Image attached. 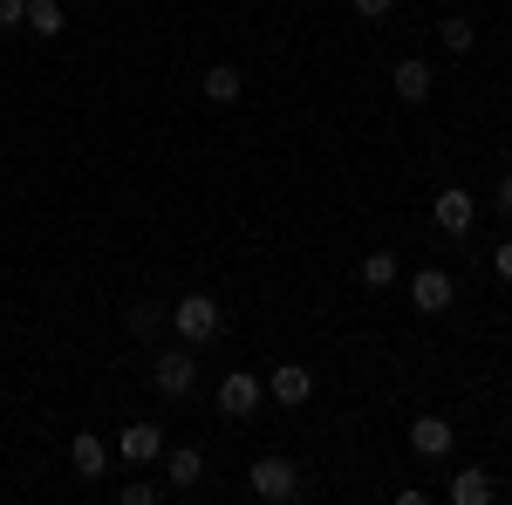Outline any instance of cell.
<instances>
[{"mask_svg": "<svg viewBox=\"0 0 512 505\" xmlns=\"http://www.w3.org/2000/svg\"><path fill=\"white\" fill-rule=\"evenodd\" d=\"M171 328H178V342H192V349H205L219 328H226V308L212 301V294H185L178 308H171Z\"/></svg>", "mask_w": 512, "mask_h": 505, "instance_id": "cell-1", "label": "cell"}, {"mask_svg": "<svg viewBox=\"0 0 512 505\" xmlns=\"http://www.w3.org/2000/svg\"><path fill=\"white\" fill-rule=\"evenodd\" d=\"M246 485H253V499H267V505L301 499V471H294V458H253Z\"/></svg>", "mask_w": 512, "mask_h": 505, "instance_id": "cell-2", "label": "cell"}, {"mask_svg": "<svg viewBox=\"0 0 512 505\" xmlns=\"http://www.w3.org/2000/svg\"><path fill=\"white\" fill-rule=\"evenodd\" d=\"M151 383H158V396H171V403H178V396H192V389H198V349H192V342L164 349L158 369H151Z\"/></svg>", "mask_w": 512, "mask_h": 505, "instance_id": "cell-3", "label": "cell"}, {"mask_svg": "<svg viewBox=\"0 0 512 505\" xmlns=\"http://www.w3.org/2000/svg\"><path fill=\"white\" fill-rule=\"evenodd\" d=\"M260 403H267V383H260V376H246V369H233V376L219 383V410H226L233 424H246Z\"/></svg>", "mask_w": 512, "mask_h": 505, "instance_id": "cell-4", "label": "cell"}, {"mask_svg": "<svg viewBox=\"0 0 512 505\" xmlns=\"http://www.w3.org/2000/svg\"><path fill=\"white\" fill-rule=\"evenodd\" d=\"M431 212H437V233H451V239H458V233H472V226H478V198L465 192V185H444Z\"/></svg>", "mask_w": 512, "mask_h": 505, "instance_id": "cell-5", "label": "cell"}, {"mask_svg": "<svg viewBox=\"0 0 512 505\" xmlns=\"http://www.w3.org/2000/svg\"><path fill=\"white\" fill-rule=\"evenodd\" d=\"M451 301H458V287H451V273H444V267L410 273V308H417V314H444Z\"/></svg>", "mask_w": 512, "mask_h": 505, "instance_id": "cell-6", "label": "cell"}, {"mask_svg": "<svg viewBox=\"0 0 512 505\" xmlns=\"http://www.w3.org/2000/svg\"><path fill=\"white\" fill-rule=\"evenodd\" d=\"M390 82H396V96H403V103H424V96H431V82H437V69L424 62V55H403V62L390 69Z\"/></svg>", "mask_w": 512, "mask_h": 505, "instance_id": "cell-7", "label": "cell"}, {"mask_svg": "<svg viewBox=\"0 0 512 505\" xmlns=\"http://www.w3.org/2000/svg\"><path fill=\"white\" fill-rule=\"evenodd\" d=\"M198 478H205V451H192V444H171V451H164V485H171V492H192Z\"/></svg>", "mask_w": 512, "mask_h": 505, "instance_id": "cell-8", "label": "cell"}, {"mask_svg": "<svg viewBox=\"0 0 512 505\" xmlns=\"http://www.w3.org/2000/svg\"><path fill=\"white\" fill-rule=\"evenodd\" d=\"M267 396H274L280 410H294V403H308V396H315V376H308L301 362H280L274 383H267Z\"/></svg>", "mask_w": 512, "mask_h": 505, "instance_id": "cell-9", "label": "cell"}, {"mask_svg": "<svg viewBox=\"0 0 512 505\" xmlns=\"http://www.w3.org/2000/svg\"><path fill=\"white\" fill-rule=\"evenodd\" d=\"M451 444H458V430L444 424V417H417L410 424V451L417 458H451Z\"/></svg>", "mask_w": 512, "mask_h": 505, "instance_id": "cell-10", "label": "cell"}, {"mask_svg": "<svg viewBox=\"0 0 512 505\" xmlns=\"http://www.w3.org/2000/svg\"><path fill=\"white\" fill-rule=\"evenodd\" d=\"M117 451L130 458V465H158V458H164V430L158 424H130L117 437Z\"/></svg>", "mask_w": 512, "mask_h": 505, "instance_id": "cell-11", "label": "cell"}, {"mask_svg": "<svg viewBox=\"0 0 512 505\" xmlns=\"http://www.w3.org/2000/svg\"><path fill=\"white\" fill-rule=\"evenodd\" d=\"M69 465H76V478H103V471H110V444H103L96 430H76V444H69Z\"/></svg>", "mask_w": 512, "mask_h": 505, "instance_id": "cell-12", "label": "cell"}, {"mask_svg": "<svg viewBox=\"0 0 512 505\" xmlns=\"http://www.w3.org/2000/svg\"><path fill=\"white\" fill-rule=\"evenodd\" d=\"M198 89H205V103H219V110H226V103H239L246 76H239L233 62H219V69H205V76H198Z\"/></svg>", "mask_w": 512, "mask_h": 505, "instance_id": "cell-13", "label": "cell"}, {"mask_svg": "<svg viewBox=\"0 0 512 505\" xmlns=\"http://www.w3.org/2000/svg\"><path fill=\"white\" fill-rule=\"evenodd\" d=\"M492 499V471H458L451 478V505H485Z\"/></svg>", "mask_w": 512, "mask_h": 505, "instance_id": "cell-14", "label": "cell"}, {"mask_svg": "<svg viewBox=\"0 0 512 505\" xmlns=\"http://www.w3.org/2000/svg\"><path fill=\"white\" fill-rule=\"evenodd\" d=\"M28 28L55 41L62 28H69V14H62V0H28Z\"/></svg>", "mask_w": 512, "mask_h": 505, "instance_id": "cell-15", "label": "cell"}, {"mask_svg": "<svg viewBox=\"0 0 512 505\" xmlns=\"http://www.w3.org/2000/svg\"><path fill=\"white\" fill-rule=\"evenodd\" d=\"M396 253L390 246H383V253H369V260H362V287H376V294H383V287H396Z\"/></svg>", "mask_w": 512, "mask_h": 505, "instance_id": "cell-16", "label": "cell"}, {"mask_svg": "<svg viewBox=\"0 0 512 505\" xmlns=\"http://www.w3.org/2000/svg\"><path fill=\"white\" fill-rule=\"evenodd\" d=\"M123 321H130V335H158V328H164V308H158V301H137Z\"/></svg>", "mask_w": 512, "mask_h": 505, "instance_id": "cell-17", "label": "cell"}, {"mask_svg": "<svg viewBox=\"0 0 512 505\" xmlns=\"http://www.w3.org/2000/svg\"><path fill=\"white\" fill-rule=\"evenodd\" d=\"M437 35H444V48H451V55H465V48H472V21H465V14H451V21H444V28H437Z\"/></svg>", "mask_w": 512, "mask_h": 505, "instance_id": "cell-18", "label": "cell"}, {"mask_svg": "<svg viewBox=\"0 0 512 505\" xmlns=\"http://www.w3.org/2000/svg\"><path fill=\"white\" fill-rule=\"evenodd\" d=\"M14 28H28V0H0V35H14Z\"/></svg>", "mask_w": 512, "mask_h": 505, "instance_id": "cell-19", "label": "cell"}, {"mask_svg": "<svg viewBox=\"0 0 512 505\" xmlns=\"http://www.w3.org/2000/svg\"><path fill=\"white\" fill-rule=\"evenodd\" d=\"M158 499V485H151V478H130V485H123V505H151Z\"/></svg>", "mask_w": 512, "mask_h": 505, "instance_id": "cell-20", "label": "cell"}, {"mask_svg": "<svg viewBox=\"0 0 512 505\" xmlns=\"http://www.w3.org/2000/svg\"><path fill=\"white\" fill-rule=\"evenodd\" d=\"M390 7H396V0H355V14H362V21H383Z\"/></svg>", "mask_w": 512, "mask_h": 505, "instance_id": "cell-21", "label": "cell"}, {"mask_svg": "<svg viewBox=\"0 0 512 505\" xmlns=\"http://www.w3.org/2000/svg\"><path fill=\"white\" fill-rule=\"evenodd\" d=\"M492 273H499V280H512V239H499V253H492Z\"/></svg>", "mask_w": 512, "mask_h": 505, "instance_id": "cell-22", "label": "cell"}, {"mask_svg": "<svg viewBox=\"0 0 512 505\" xmlns=\"http://www.w3.org/2000/svg\"><path fill=\"white\" fill-rule=\"evenodd\" d=\"M492 205H499V219H512V171L499 178V192H492Z\"/></svg>", "mask_w": 512, "mask_h": 505, "instance_id": "cell-23", "label": "cell"}]
</instances>
